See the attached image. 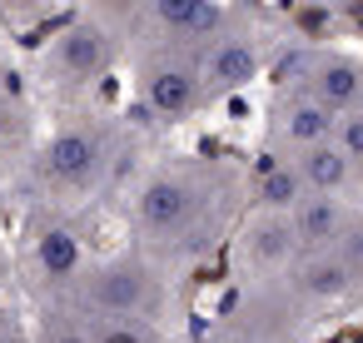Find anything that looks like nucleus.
I'll return each instance as SVG.
<instances>
[{
    "label": "nucleus",
    "instance_id": "obj_1",
    "mask_svg": "<svg viewBox=\"0 0 363 343\" xmlns=\"http://www.w3.org/2000/svg\"><path fill=\"white\" fill-rule=\"evenodd\" d=\"M199 219V189L179 174H155L135 199V224L150 239H184Z\"/></svg>",
    "mask_w": 363,
    "mask_h": 343
},
{
    "label": "nucleus",
    "instance_id": "obj_11",
    "mask_svg": "<svg viewBox=\"0 0 363 343\" xmlns=\"http://www.w3.org/2000/svg\"><path fill=\"white\" fill-rule=\"evenodd\" d=\"M289 224H294V239L303 244V249H323V244H333L338 239V229H343V214H338V204L333 199H303L294 214H289Z\"/></svg>",
    "mask_w": 363,
    "mask_h": 343
},
{
    "label": "nucleus",
    "instance_id": "obj_15",
    "mask_svg": "<svg viewBox=\"0 0 363 343\" xmlns=\"http://www.w3.org/2000/svg\"><path fill=\"white\" fill-rule=\"evenodd\" d=\"M294 244H298V239H294V224H289V219H264V224L249 234L254 264H284Z\"/></svg>",
    "mask_w": 363,
    "mask_h": 343
},
{
    "label": "nucleus",
    "instance_id": "obj_3",
    "mask_svg": "<svg viewBox=\"0 0 363 343\" xmlns=\"http://www.w3.org/2000/svg\"><path fill=\"white\" fill-rule=\"evenodd\" d=\"M100 164H105V150L90 130H60L45 150V174L65 189H85L100 174Z\"/></svg>",
    "mask_w": 363,
    "mask_h": 343
},
{
    "label": "nucleus",
    "instance_id": "obj_2",
    "mask_svg": "<svg viewBox=\"0 0 363 343\" xmlns=\"http://www.w3.org/2000/svg\"><path fill=\"white\" fill-rule=\"evenodd\" d=\"M85 303H90V313H100V318H130V313H140L150 298H155V288H150V274L140 269V264H130V259H115V264H100L90 279H85Z\"/></svg>",
    "mask_w": 363,
    "mask_h": 343
},
{
    "label": "nucleus",
    "instance_id": "obj_17",
    "mask_svg": "<svg viewBox=\"0 0 363 343\" xmlns=\"http://www.w3.org/2000/svg\"><path fill=\"white\" fill-rule=\"evenodd\" d=\"M338 150H343L348 159H363V115L338 120Z\"/></svg>",
    "mask_w": 363,
    "mask_h": 343
},
{
    "label": "nucleus",
    "instance_id": "obj_10",
    "mask_svg": "<svg viewBox=\"0 0 363 343\" xmlns=\"http://www.w3.org/2000/svg\"><path fill=\"white\" fill-rule=\"evenodd\" d=\"M35 269L50 283H70L75 269H80V239H75V229H65V224L40 229L35 234Z\"/></svg>",
    "mask_w": 363,
    "mask_h": 343
},
{
    "label": "nucleus",
    "instance_id": "obj_8",
    "mask_svg": "<svg viewBox=\"0 0 363 343\" xmlns=\"http://www.w3.org/2000/svg\"><path fill=\"white\" fill-rule=\"evenodd\" d=\"M259 75V50L249 45V40H219L214 50H209V60H204V80H209V90H244L249 80Z\"/></svg>",
    "mask_w": 363,
    "mask_h": 343
},
{
    "label": "nucleus",
    "instance_id": "obj_6",
    "mask_svg": "<svg viewBox=\"0 0 363 343\" xmlns=\"http://www.w3.org/2000/svg\"><path fill=\"white\" fill-rule=\"evenodd\" d=\"M313 100L333 115V110H358L363 105V65L348 55H323L313 65Z\"/></svg>",
    "mask_w": 363,
    "mask_h": 343
},
{
    "label": "nucleus",
    "instance_id": "obj_12",
    "mask_svg": "<svg viewBox=\"0 0 363 343\" xmlns=\"http://www.w3.org/2000/svg\"><path fill=\"white\" fill-rule=\"evenodd\" d=\"M298 288L308 298H318V303H333V298H343L353 288V264L338 259V254H318V259H308L298 269Z\"/></svg>",
    "mask_w": 363,
    "mask_h": 343
},
{
    "label": "nucleus",
    "instance_id": "obj_9",
    "mask_svg": "<svg viewBox=\"0 0 363 343\" xmlns=\"http://www.w3.org/2000/svg\"><path fill=\"white\" fill-rule=\"evenodd\" d=\"M284 135H289L294 145H303V150H318V145H328V140L338 135V120H333L313 95H294V100L284 105Z\"/></svg>",
    "mask_w": 363,
    "mask_h": 343
},
{
    "label": "nucleus",
    "instance_id": "obj_4",
    "mask_svg": "<svg viewBox=\"0 0 363 343\" xmlns=\"http://www.w3.org/2000/svg\"><path fill=\"white\" fill-rule=\"evenodd\" d=\"M105 55H110L105 30H100V26H90V21H80V26L60 30V35H55V45H50V65H55L65 80H90V75H100Z\"/></svg>",
    "mask_w": 363,
    "mask_h": 343
},
{
    "label": "nucleus",
    "instance_id": "obj_5",
    "mask_svg": "<svg viewBox=\"0 0 363 343\" xmlns=\"http://www.w3.org/2000/svg\"><path fill=\"white\" fill-rule=\"evenodd\" d=\"M140 90H145V105L164 120H179L199 105V75L189 65H155Z\"/></svg>",
    "mask_w": 363,
    "mask_h": 343
},
{
    "label": "nucleus",
    "instance_id": "obj_7",
    "mask_svg": "<svg viewBox=\"0 0 363 343\" xmlns=\"http://www.w3.org/2000/svg\"><path fill=\"white\" fill-rule=\"evenodd\" d=\"M155 21L164 30H174L179 40H209V35H219L229 26V16L219 6H209V0H160Z\"/></svg>",
    "mask_w": 363,
    "mask_h": 343
},
{
    "label": "nucleus",
    "instance_id": "obj_13",
    "mask_svg": "<svg viewBox=\"0 0 363 343\" xmlns=\"http://www.w3.org/2000/svg\"><path fill=\"white\" fill-rule=\"evenodd\" d=\"M348 169H353V159H348L338 145L303 150V159H298V174H303V184H308V189H318V194H333V189H343V184H348Z\"/></svg>",
    "mask_w": 363,
    "mask_h": 343
},
{
    "label": "nucleus",
    "instance_id": "obj_18",
    "mask_svg": "<svg viewBox=\"0 0 363 343\" xmlns=\"http://www.w3.org/2000/svg\"><path fill=\"white\" fill-rule=\"evenodd\" d=\"M45 343H90V333L75 328V323H55V328L45 333Z\"/></svg>",
    "mask_w": 363,
    "mask_h": 343
},
{
    "label": "nucleus",
    "instance_id": "obj_14",
    "mask_svg": "<svg viewBox=\"0 0 363 343\" xmlns=\"http://www.w3.org/2000/svg\"><path fill=\"white\" fill-rule=\"evenodd\" d=\"M259 199L269 204V209H298L303 204V174H298V164H264V174H259Z\"/></svg>",
    "mask_w": 363,
    "mask_h": 343
},
{
    "label": "nucleus",
    "instance_id": "obj_16",
    "mask_svg": "<svg viewBox=\"0 0 363 343\" xmlns=\"http://www.w3.org/2000/svg\"><path fill=\"white\" fill-rule=\"evenodd\" d=\"M90 343H155V338L140 323H130V318H95Z\"/></svg>",
    "mask_w": 363,
    "mask_h": 343
}]
</instances>
